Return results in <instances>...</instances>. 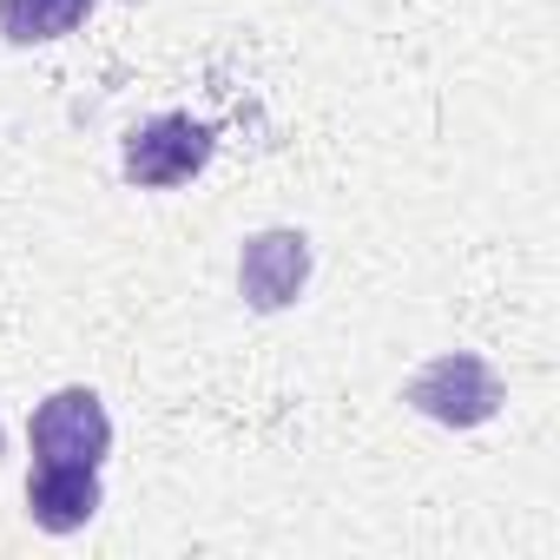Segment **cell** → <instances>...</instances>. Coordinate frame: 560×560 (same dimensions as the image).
Wrapping results in <instances>:
<instances>
[{
	"label": "cell",
	"mask_w": 560,
	"mask_h": 560,
	"mask_svg": "<svg viewBox=\"0 0 560 560\" xmlns=\"http://www.w3.org/2000/svg\"><path fill=\"white\" fill-rule=\"evenodd\" d=\"M402 402H409L416 416L442 422V429H481V422L508 402V383L494 376L488 357H475V350H442V357H429V363L409 376Z\"/></svg>",
	"instance_id": "obj_1"
},
{
	"label": "cell",
	"mask_w": 560,
	"mask_h": 560,
	"mask_svg": "<svg viewBox=\"0 0 560 560\" xmlns=\"http://www.w3.org/2000/svg\"><path fill=\"white\" fill-rule=\"evenodd\" d=\"M218 152V132L191 113H159L145 126L126 132V178L139 191H172V185H191Z\"/></svg>",
	"instance_id": "obj_2"
},
{
	"label": "cell",
	"mask_w": 560,
	"mask_h": 560,
	"mask_svg": "<svg viewBox=\"0 0 560 560\" xmlns=\"http://www.w3.org/2000/svg\"><path fill=\"white\" fill-rule=\"evenodd\" d=\"M27 442H34V462H80V468H100L106 448H113V416H106V402H100L86 383H67V389H54V396L34 409Z\"/></svg>",
	"instance_id": "obj_3"
},
{
	"label": "cell",
	"mask_w": 560,
	"mask_h": 560,
	"mask_svg": "<svg viewBox=\"0 0 560 560\" xmlns=\"http://www.w3.org/2000/svg\"><path fill=\"white\" fill-rule=\"evenodd\" d=\"M311 284V237L277 224V231H257L244 237L237 250V291L250 311H291Z\"/></svg>",
	"instance_id": "obj_4"
},
{
	"label": "cell",
	"mask_w": 560,
	"mask_h": 560,
	"mask_svg": "<svg viewBox=\"0 0 560 560\" xmlns=\"http://www.w3.org/2000/svg\"><path fill=\"white\" fill-rule=\"evenodd\" d=\"M100 468H80V462H34L27 475V514L34 527L47 534H73L100 514Z\"/></svg>",
	"instance_id": "obj_5"
},
{
	"label": "cell",
	"mask_w": 560,
	"mask_h": 560,
	"mask_svg": "<svg viewBox=\"0 0 560 560\" xmlns=\"http://www.w3.org/2000/svg\"><path fill=\"white\" fill-rule=\"evenodd\" d=\"M86 14H93V0H0V34L14 47H47L86 27Z\"/></svg>",
	"instance_id": "obj_6"
}]
</instances>
